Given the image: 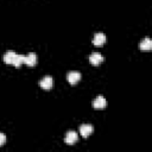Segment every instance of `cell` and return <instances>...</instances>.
<instances>
[{"label": "cell", "instance_id": "6da1fadb", "mask_svg": "<svg viewBox=\"0 0 152 152\" xmlns=\"http://www.w3.org/2000/svg\"><path fill=\"white\" fill-rule=\"evenodd\" d=\"M78 139V135L76 132L74 131H69L66 134H65V138H64V142L66 145H74Z\"/></svg>", "mask_w": 152, "mask_h": 152}, {"label": "cell", "instance_id": "7a4b0ae2", "mask_svg": "<svg viewBox=\"0 0 152 152\" xmlns=\"http://www.w3.org/2000/svg\"><path fill=\"white\" fill-rule=\"evenodd\" d=\"M39 86H40L43 89H45V90L51 89L52 86H53V80H52V77H51V76H45V77H43V78L40 80V82H39Z\"/></svg>", "mask_w": 152, "mask_h": 152}, {"label": "cell", "instance_id": "3957f363", "mask_svg": "<svg viewBox=\"0 0 152 152\" xmlns=\"http://www.w3.org/2000/svg\"><path fill=\"white\" fill-rule=\"evenodd\" d=\"M107 106V101L102 95H99L94 101H93V107L95 109H103Z\"/></svg>", "mask_w": 152, "mask_h": 152}, {"label": "cell", "instance_id": "277c9868", "mask_svg": "<svg viewBox=\"0 0 152 152\" xmlns=\"http://www.w3.org/2000/svg\"><path fill=\"white\" fill-rule=\"evenodd\" d=\"M94 131V127L91 125H88V124H84V125H81L80 126V133L83 138H88Z\"/></svg>", "mask_w": 152, "mask_h": 152}, {"label": "cell", "instance_id": "5b68a950", "mask_svg": "<svg viewBox=\"0 0 152 152\" xmlns=\"http://www.w3.org/2000/svg\"><path fill=\"white\" fill-rule=\"evenodd\" d=\"M89 62H90V64H93V65H99L100 63L103 62V57H102V55H101L100 52H93V53L89 56Z\"/></svg>", "mask_w": 152, "mask_h": 152}, {"label": "cell", "instance_id": "8992f818", "mask_svg": "<svg viewBox=\"0 0 152 152\" xmlns=\"http://www.w3.org/2000/svg\"><path fill=\"white\" fill-rule=\"evenodd\" d=\"M26 65L28 66H34L36 63H37V55L34 52H30L27 55H25V62H24Z\"/></svg>", "mask_w": 152, "mask_h": 152}, {"label": "cell", "instance_id": "52a82bcc", "mask_svg": "<svg viewBox=\"0 0 152 152\" xmlns=\"http://www.w3.org/2000/svg\"><path fill=\"white\" fill-rule=\"evenodd\" d=\"M66 78H68V82L70 84H76L81 80V74L78 71H70L66 75Z\"/></svg>", "mask_w": 152, "mask_h": 152}, {"label": "cell", "instance_id": "ba28073f", "mask_svg": "<svg viewBox=\"0 0 152 152\" xmlns=\"http://www.w3.org/2000/svg\"><path fill=\"white\" fill-rule=\"evenodd\" d=\"M104 43H106V36H104L102 32H99V33H96V34L94 36V38H93V44H94V45L101 46V45H103Z\"/></svg>", "mask_w": 152, "mask_h": 152}, {"label": "cell", "instance_id": "9c48e42d", "mask_svg": "<svg viewBox=\"0 0 152 152\" xmlns=\"http://www.w3.org/2000/svg\"><path fill=\"white\" fill-rule=\"evenodd\" d=\"M139 49L141 51H150L152 49V42H151V39L147 37L144 40H141L140 44H139Z\"/></svg>", "mask_w": 152, "mask_h": 152}, {"label": "cell", "instance_id": "30bf717a", "mask_svg": "<svg viewBox=\"0 0 152 152\" xmlns=\"http://www.w3.org/2000/svg\"><path fill=\"white\" fill-rule=\"evenodd\" d=\"M15 56H17V53H15L14 51L10 50V51H7V52L4 55V62H5L6 64H13V61H14Z\"/></svg>", "mask_w": 152, "mask_h": 152}, {"label": "cell", "instance_id": "8fae6325", "mask_svg": "<svg viewBox=\"0 0 152 152\" xmlns=\"http://www.w3.org/2000/svg\"><path fill=\"white\" fill-rule=\"evenodd\" d=\"M24 62H25V55H17L13 61V65L15 68H20L21 64H24Z\"/></svg>", "mask_w": 152, "mask_h": 152}, {"label": "cell", "instance_id": "7c38bea8", "mask_svg": "<svg viewBox=\"0 0 152 152\" xmlns=\"http://www.w3.org/2000/svg\"><path fill=\"white\" fill-rule=\"evenodd\" d=\"M6 142V135L4 133H0V146H2Z\"/></svg>", "mask_w": 152, "mask_h": 152}]
</instances>
